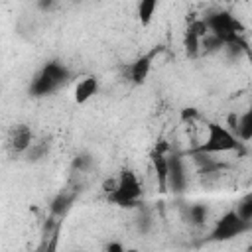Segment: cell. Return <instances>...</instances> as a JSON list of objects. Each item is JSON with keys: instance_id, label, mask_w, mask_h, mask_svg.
Segmentation results:
<instances>
[{"instance_id": "obj_10", "label": "cell", "mask_w": 252, "mask_h": 252, "mask_svg": "<svg viewBox=\"0 0 252 252\" xmlns=\"http://www.w3.org/2000/svg\"><path fill=\"white\" fill-rule=\"evenodd\" d=\"M152 57L154 53H148V55H142L138 57L132 65H130V79L134 85H142L148 75H150V69H152Z\"/></svg>"}, {"instance_id": "obj_21", "label": "cell", "mask_w": 252, "mask_h": 252, "mask_svg": "<svg viewBox=\"0 0 252 252\" xmlns=\"http://www.w3.org/2000/svg\"><path fill=\"white\" fill-rule=\"evenodd\" d=\"M193 116H197V112H195L193 108H187V110H183V120H187V118H193Z\"/></svg>"}, {"instance_id": "obj_8", "label": "cell", "mask_w": 252, "mask_h": 252, "mask_svg": "<svg viewBox=\"0 0 252 252\" xmlns=\"http://www.w3.org/2000/svg\"><path fill=\"white\" fill-rule=\"evenodd\" d=\"M8 144H10L12 152L24 154V152H28V150L32 148V144H33V132L30 130L28 124H16V126L10 130Z\"/></svg>"}, {"instance_id": "obj_7", "label": "cell", "mask_w": 252, "mask_h": 252, "mask_svg": "<svg viewBox=\"0 0 252 252\" xmlns=\"http://www.w3.org/2000/svg\"><path fill=\"white\" fill-rule=\"evenodd\" d=\"M165 144L156 146V150L152 152V165H154V173L158 179V187L161 193L167 191V173H169V163H167V156H165Z\"/></svg>"}, {"instance_id": "obj_6", "label": "cell", "mask_w": 252, "mask_h": 252, "mask_svg": "<svg viewBox=\"0 0 252 252\" xmlns=\"http://www.w3.org/2000/svg\"><path fill=\"white\" fill-rule=\"evenodd\" d=\"M167 163H169L167 189H171L173 193H181L187 185V173H185L183 159H181V156L173 154V156H167Z\"/></svg>"}, {"instance_id": "obj_1", "label": "cell", "mask_w": 252, "mask_h": 252, "mask_svg": "<svg viewBox=\"0 0 252 252\" xmlns=\"http://www.w3.org/2000/svg\"><path fill=\"white\" fill-rule=\"evenodd\" d=\"M71 73L69 69L59 63V61H49L41 67V71L35 75L30 91L32 94L35 96H45V94H51L53 91H57L59 87H63L67 81H69Z\"/></svg>"}, {"instance_id": "obj_5", "label": "cell", "mask_w": 252, "mask_h": 252, "mask_svg": "<svg viewBox=\"0 0 252 252\" xmlns=\"http://www.w3.org/2000/svg\"><path fill=\"white\" fill-rule=\"evenodd\" d=\"M252 228V222L250 220H244L236 209L232 211H226L217 222H215V228L211 232V238L213 240H228V238H234V236H240L244 234L246 230Z\"/></svg>"}, {"instance_id": "obj_18", "label": "cell", "mask_w": 252, "mask_h": 252, "mask_svg": "<svg viewBox=\"0 0 252 252\" xmlns=\"http://www.w3.org/2000/svg\"><path fill=\"white\" fill-rule=\"evenodd\" d=\"M57 4V0H37V8L43 10V12H49L53 10V6Z\"/></svg>"}, {"instance_id": "obj_13", "label": "cell", "mask_w": 252, "mask_h": 252, "mask_svg": "<svg viewBox=\"0 0 252 252\" xmlns=\"http://www.w3.org/2000/svg\"><path fill=\"white\" fill-rule=\"evenodd\" d=\"M238 138L240 140H252V104L248 106V110L240 116V120H238Z\"/></svg>"}, {"instance_id": "obj_11", "label": "cell", "mask_w": 252, "mask_h": 252, "mask_svg": "<svg viewBox=\"0 0 252 252\" xmlns=\"http://www.w3.org/2000/svg\"><path fill=\"white\" fill-rule=\"evenodd\" d=\"M158 8V0H140L138 2V20L142 26H148L156 14Z\"/></svg>"}, {"instance_id": "obj_15", "label": "cell", "mask_w": 252, "mask_h": 252, "mask_svg": "<svg viewBox=\"0 0 252 252\" xmlns=\"http://www.w3.org/2000/svg\"><path fill=\"white\" fill-rule=\"evenodd\" d=\"M236 213L244 219L252 222V193H246L238 203H236Z\"/></svg>"}, {"instance_id": "obj_14", "label": "cell", "mask_w": 252, "mask_h": 252, "mask_svg": "<svg viewBox=\"0 0 252 252\" xmlns=\"http://www.w3.org/2000/svg\"><path fill=\"white\" fill-rule=\"evenodd\" d=\"M222 47H224V41L211 32L201 39V51H205V53H213V51H219Z\"/></svg>"}, {"instance_id": "obj_19", "label": "cell", "mask_w": 252, "mask_h": 252, "mask_svg": "<svg viewBox=\"0 0 252 252\" xmlns=\"http://www.w3.org/2000/svg\"><path fill=\"white\" fill-rule=\"evenodd\" d=\"M89 163H91L89 156H77V159H75V167H79V169H85Z\"/></svg>"}, {"instance_id": "obj_17", "label": "cell", "mask_w": 252, "mask_h": 252, "mask_svg": "<svg viewBox=\"0 0 252 252\" xmlns=\"http://www.w3.org/2000/svg\"><path fill=\"white\" fill-rule=\"evenodd\" d=\"M207 219V207L205 205H193L189 207V220L193 224H203Z\"/></svg>"}, {"instance_id": "obj_12", "label": "cell", "mask_w": 252, "mask_h": 252, "mask_svg": "<svg viewBox=\"0 0 252 252\" xmlns=\"http://www.w3.org/2000/svg\"><path fill=\"white\" fill-rule=\"evenodd\" d=\"M201 39H203V37H199L193 30L187 28L185 37H183V45H185V51H187L189 57H197V55L201 53Z\"/></svg>"}, {"instance_id": "obj_16", "label": "cell", "mask_w": 252, "mask_h": 252, "mask_svg": "<svg viewBox=\"0 0 252 252\" xmlns=\"http://www.w3.org/2000/svg\"><path fill=\"white\" fill-rule=\"evenodd\" d=\"M73 203V197L71 195H65V193H61V195H57L55 197V201L51 203V211L55 213V215H63L67 209H69V205Z\"/></svg>"}, {"instance_id": "obj_2", "label": "cell", "mask_w": 252, "mask_h": 252, "mask_svg": "<svg viewBox=\"0 0 252 252\" xmlns=\"http://www.w3.org/2000/svg\"><path fill=\"white\" fill-rule=\"evenodd\" d=\"M238 148H240V142L228 128H224L219 122H209L207 124V138L195 150L207 152V154H224V152H234Z\"/></svg>"}, {"instance_id": "obj_20", "label": "cell", "mask_w": 252, "mask_h": 252, "mask_svg": "<svg viewBox=\"0 0 252 252\" xmlns=\"http://www.w3.org/2000/svg\"><path fill=\"white\" fill-rule=\"evenodd\" d=\"M106 250H114V252H122L124 248H122V244H116V242H110V244H106Z\"/></svg>"}, {"instance_id": "obj_9", "label": "cell", "mask_w": 252, "mask_h": 252, "mask_svg": "<svg viewBox=\"0 0 252 252\" xmlns=\"http://www.w3.org/2000/svg\"><path fill=\"white\" fill-rule=\"evenodd\" d=\"M98 93V79L94 75H87L83 77L77 85H75V102L77 104H85L87 100H91L94 94Z\"/></svg>"}, {"instance_id": "obj_4", "label": "cell", "mask_w": 252, "mask_h": 252, "mask_svg": "<svg viewBox=\"0 0 252 252\" xmlns=\"http://www.w3.org/2000/svg\"><path fill=\"white\" fill-rule=\"evenodd\" d=\"M207 26H209V32L215 33L217 37H220L224 41V45H230V43H238L242 41L240 39V33H242V26L240 22L230 14V12H215L211 14L209 18H205Z\"/></svg>"}, {"instance_id": "obj_3", "label": "cell", "mask_w": 252, "mask_h": 252, "mask_svg": "<svg viewBox=\"0 0 252 252\" xmlns=\"http://www.w3.org/2000/svg\"><path fill=\"white\" fill-rule=\"evenodd\" d=\"M142 193H144V189H142V183L138 181L136 173L132 169H124L118 175L116 189L108 195V201L118 207H134L140 201Z\"/></svg>"}]
</instances>
